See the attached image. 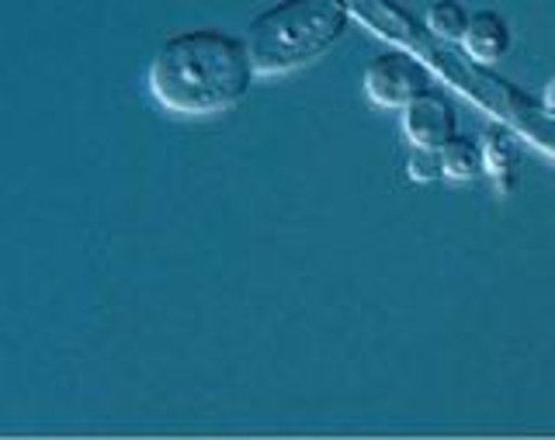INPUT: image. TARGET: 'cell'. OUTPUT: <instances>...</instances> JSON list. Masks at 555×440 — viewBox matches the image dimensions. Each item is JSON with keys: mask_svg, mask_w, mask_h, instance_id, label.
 <instances>
[{"mask_svg": "<svg viewBox=\"0 0 555 440\" xmlns=\"http://www.w3.org/2000/svg\"><path fill=\"white\" fill-rule=\"evenodd\" d=\"M257 69L247 39L219 28L178 31L156 46L150 91L173 115L202 118L230 112L250 94Z\"/></svg>", "mask_w": 555, "mask_h": 440, "instance_id": "cell-1", "label": "cell"}, {"mask_svg": "<svg viewBox=\"0 0 555 440\" xmlns=\"http://www.w3.org/2000/svg\"><path fill=\"white\" fill-rule=\"evenodd\" d=\"M351 28L347 0H278L247 28V49L257 77H282L317 63Z\"/></svg>", "mask_w": 555, "mask_h": 440, "instance_id": "cell-2", "label": "cell"}, {"mask_svg": "<svg viewBox=\"0 0 555 440\" xmlns=\"http://www.w3.org/2000/svg\"><path fill=\"white\" fill-rule=\"evenodd\" d=\"M361 87L378 108L403 112L413 98L430 91V69L416 60L413 52L389 49V52H378L375 60H369V66H364V74H361Z\"/></svg>", "mask_w": 555, "mask_h": 440, "instance_id": "cell-3", "label": "cell"}, {"mask_svg": "<svg viewBox=\"0 0 555 440\" xmlns=\"http://www.w3.org/2000/svg\"><path fill=\"white\" fill-rule=\"evenodd\" d=\"M403 135L410 146L441 150L451 135H459V112L441 91H424L403 108Z\"/></svg>", "mask_w": 555, "mask_h": 440, "instance_id": "cell-4", "label": "cell"}, {"mask_svg": "<svg viewBox=\"0 0 555 440\" xmlns=\"http://www.w3.org/2000/svg\"><path fill=\"white\" fill-rule=\"evenodd\" d=\"M511 42H514V35H511L507 17H503L500 11L482 8V11L468 14V28H465L459 46L473 63L490 66V63H500L503 56H507Z\"/></svg>", "mask_w": 555, "mask_h": 440, "instance_id": "cell-5", "label": "cell"}, {"mask_svg": "<svg viewBox=\"0 0 555 440\" xmlns=\"http://www.w3.org/2000/svg\"><path fill=\"white\" fill-rule=\"evenodd\" d=\"M482 146V160H486V173H493L500 191H511L517 184V167H520V143L503 129V126H490L479 139Z\"/></svg>", "mask_w": 555, "mask_h": 440, "instance_id": "cell-6", "label": "cell"}, {"mask_svg": "<svg viewBox=\"0 0 555 440\" xmlns=\"http://www.w3.org/2000/svg\"><path fill=\"white\" fill-rule=\"evenodd\" d=\"M441 170L448 181H476L486 173V160H482V146L473 135H451L441 146Z\"/></svg>", "mask_w": 555, "mask_h": 440, "instance_id": "cell-7", "label": "cell"}, {"mask_svg": "<svg viewBox=\"0 0 555 440\" xmlns=\"http://www.w3.org/2000/svg\"><path fill=\"white\" fill-rule=\"evenodd\" d=\"M424 25L444 42H462V35L468 28V11L462 0H434L424 11Z\"/></svg>", "mask_w": 555, "mask_h": 440, "instance_id": "cell-8", "label": "cell"}, {"mask_svg": "<svg viewBox=\"0 0 555 440\" xmlns=\"http://www.w3.org/2000/svg\"><path fill=\"white\" fill-rule=\"evenodd\" d=\"M406 173H410V181H416V184H434V181H441V178H444V170H441V150L410 146Z\"/></svg>", "mask_w": 555, "mask_h": 440, "instance_id": "cell-9", "label": "cell"}, {"mask_svg": "<svg viewBox=\"0 0 555 440\" xmlns=\"http://www.w3.org/2000/svg\"><path fill=\"white\" fill-rule=\"evenodd\" d=\"M545 104L555 112V74H552V80H548V87H545Z\"/></svg>", "mask_w": 555, "mask_h": 440, "instance_id": "cell-10", "label": "cell"}]
</instances>
